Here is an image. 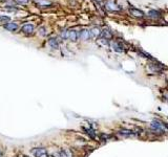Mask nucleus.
Returning a JSON list of instances; mask_svg holds the SVG:
<instances>
[{
    "instance_id": "f257e3e1",
    "label": "nucleus",
    "mask_w": 168,
    "mask_h": 157,
    "mask_svg": "<svg viewBox=\"0 0 168 157\" xmlns=\"http://www.w3.org/2000/svg\"><path fill=\"white\" fill-rule=\"evenodd\" d=\"M150 127H151V129H153L155 131H157V132H159V133H161V134L164 133L165 131H167L165 125H164L163 123H161V122H158V120H153V122H151Z\"/></svg>"
},
{
    "instance_id": "f03ea898",
    "label": "nucleus",
    "mask_w": 168,
    "mask_h": 157,
    "mask_svg": "<svg viewBox=\"0 0 168 157\" xmlns=\"http://www.w3.org/2000/svg\"><path fill=\"white\" fill-rule=\"evenodd\" d=\"M31 153L34 155V157H46L47 151L44 148H34L31 150Z\"/></svg>"
},
{
    "instance_id": "7ed1b4c3",
    "label": "nucleus",
    "mask_w": 168,
    "mask_h": 157,
    "mask_svg": "<svg viewBox=\"0 0 168 157\" xmlns=\"http://www.w3.org/2000/svg\"><path fill=\"white\" fill-rule=\"evenodd\" d=\"M105 8H107L108 10H110V12H118V10H121L120 6H118L117 4H115L111 0H108L107 2L105 3Z\"/></svg>"
},
{
    "instance_id": "20e7f679",
    "label": "nucleus",
    "mask_w": 168,
    "mask_h": 157,
    "mask_svg": "<svg viewBox=\"0 0 168 157\" xmlns=\"http://www.w3.org/2000/svg\"><path fill=\"white\" fill-rule=\"evenodd\" d=\"M34 31H35V26L32 25V24H25V25H23L22 28H21V31H22L24 35H31L34 33Z\"/></svg>"
},
{
    "instance_id": "39448f33",
    "label": "nucleus",
    "mask_w": 168,
    "mask_h": 157,
    "mask_svg": "<svg viewBox=\"0 0 168 157\" xmlns=\"http://www.w3.org/2000/svg\"><path fill=\"white\" fill-rule=\"evenodd\" d=\"M6 31H18L19 28V25L18 23H16V22H10V23H5L4 26H3Z\"/></svg>"
},
{
    "instance_id": "423d86ee",
    "label": "nucleus",
    "mask_w": 168,
    "mask_h": 157,
    "mask_svg": "<svg viewBox=\"0 0 168 157\" xmlns=\"http://www.w3.org/2000/svg\"><path fill=\"white\" fill-rule=\"evenodd\" d=\"M89 33H90V38H92V39H98L99 38V36L101 34H102V31H101V29L99 28V27H92L90 31H89Z\"/></svg>"
},
{
    "instance_id": "0eeeda50",
    "label": "nucleus",
    "mask_w": 168,
    "mask_h": 157,
    "mask_svg": "<svg viewBox=\"0 0 168 157\" xmlns=\"http://www.w3.org/2000/svg\"><path fill=\"white\" fill-rule=\"evenodd\" d=\"M119 134L122 136H124V137H134V136L136 135V132H134V131H131V130H127V129L120 130L119 131Z\"/></svg>"
},
{
    "instance_id": "6e6552de",
    "label": "nucleus",
    "mask_w": 168,
    "mask_h": 157,
    "mask_svg": "<svg viewBox=\"0 0 168 157\" xmlns=\"http://www.w3.org/2000/svg\"><path fill=\"white\" fill-rule=\"evenodd\" d=\"M78 33H77L75 29H71V31H68V39L71 40V42H76L78 40Z\"/></svg>"
},
{
    "instance_id": "1a4fd4ad",
    "label": "nucleus",
    "mask_w": 168,
    "mask_h": 157,
    "mask_svg": "<svg viewBox=\"0 0 168 157\" xmlns=\"http://www.w3.org/2000/svg\"><path fill=\"white\" fill-rule=\"evenodd\" d=\"M34 1L36 2V4H38L41 8H48L52 5V2L50 0H34Z\"/></svg>"
},
{
    "instance_id": "9d476101",
    "label": "nucleus",
    "mask_w": 168,
    "mask_h": 157,
    "mask_svg": "<svg viewBox=\"0 0 168 157\" xmlns=\"http://www.w3.org/2000/svg\"><path fill=\"white\" fill-rule=\"evenodd\" d=\"M129 13H130V15H132L134 17H136V18H142V17L144 16V13H143L142 10H136V8H130Z\"/></svg>"
},
{
    "instance_id": "9b49d317",
    "label": "nucleus",
    "mask_w": 168,
    "mask_h": 157,
    "mask_svg": "<svg viewBox=\"0 0 168 157\" xmlns=\"http://www.w3.org/2000/svg\"><path fill=\"white\" fill-rule=\"evenodd\" d=\"M79 37H80V39H82L83 41H86V40H88L89 38H90V33H89L88 29H83V31H80Z\"/></svg>"
},
{
    "instance_id": "f8f14e48",
    "label": "nucleus",
    "mask_w": 168,
    "mask_h": 157,
    "mask_svg": "<svg viewBox=\"0 0 168 157\" xmlns=\"http://www.w3.org/2000/svg\"><path fill=\"white\" fill-rule=\"evenodd\" d=\"M83 130L85 131V133L92 139H96L97 138V134H96V131L94 130L92 128H83Z\"/></svg>"
},
{
    "instance_id": "ddd939ff",
    "label": "nucleus",
    "mask_w": 168,
    "mask_h": 157,
    "mask_svg": "<svg viewBox=\"0 0 168 157\" xmlns=\"http://www.w3.org/2000/svg\"><path fill=\"white\" fill-rule=\"evenodd\" d=\"M48 45L52 47V49H58L59 48V42L56 38H50L48 39Z\"/></svg>"
},
{
    "instance_id": "4468645a",
    "label": "nucleus",
    "mask_w": 168,
    "mask_h": 157,
    "mask_svg": "<svg viewBox=\"0 0 168 157\" xmlns=\"http://www.w3.org/2000/svg\"><path fill=\"white\" fill-rule=\"evenodd\" d=\"M58 157H73L71 151L66 149H61L58 152Z\"/></svg>"
},
{
    "instance_id": "2eb2a0df",
    "label": "nucleus",
    "mask_w": 168,
    "mask_h": 157,
    "mask_svg": "<svg viewBox=\"0 0 168 157\" xmlns=\"http://www.w3.org/2000/svg\"><path fill=\"white\" fill-rule=\"evenodd\" d=\"M147 15H148V17L151 19H159L161 17L160 12H158V10H149Z\"/></svg>"
},
{
    "instance_id": "dca6fc26",
    "label": "nucleus",
    "mask_w": 168,
    "mask_h": 157,
    "mask_svg": "<svg viewBox=\"0 0 168 157\" xmlns=\"http://www.w3.org/2000/svg\"><path fill=\"white\" fill-rule=\"evenodd\" d=\"M113 50L115 51H117V52H122L123 51V46L119 43V42H113Z\"/></svg>"
},
{
    "instance_id": "f3484780",
    "label": "nucleus",
    "mask_w": 168,
    "mask_h": 157,
    "mask_svg": "<svg viewBox=\"0 0 168 157\" xmlns=\"http://www.w3.org/2000/svg\"><path fill=\"white\" fill-rule=\"evenodd\" d=\"M102 36H103V38H104V39L108 40V39H111V37H113V34H111V31H109L108 29H103Z\"/></svg>"
},
{
    "instance_id": "a211bd4d",
    "label": "nucleus",
    "mask_w": 168,
    "mask_h": 157,
    "mask_svg": "<svg viewBox=\"0 0 168 157\" xmlns=\"http://www.w3.org/2000/svg\"><path fill=\"white\" fill-rule=\"evenodd\" d=\"M149 68L153 72H159V71H161V69H162L160 64H158V65H155V64H149Z\"/></svg>"
},
{
    "instance_id": "6ab92c4d",
    "label": "nucleus",
    "mask_w": 168,
    "mask_h": 157,
    "mask_svg": "<svg viewBox=\"0 0 168 157\" xmlns=\"http://www.w3.org/2000/svg\"><path fill=\"white\" fill-rule=\"evenodd\" d=\"M10 21V17L8 16H0V22L1 23H8Z\"/></svg>"
},
{
    "instance_id": "aec40b11",
    "label": "nucleus",
    "mask_w": 168,
    "mask_h": 157,
    "mask_svg": "<svg viewBox=\"0 0 168 157\" xmlns=\"http://www.w3.org/2000/svg\"><path fill=\"white\" fill-rule=\"evenodd\" d=\"M61 38L64 40L68 39V31H63L62 33H61Z\"/></svg>"
},
{
    "instance_id": "412c9836",
    "label": "nucleus",
    "mask_w": 168,
    "mask_h": 157,
    "mask_svg": "<svg viewBox=\"0 0 168 157\" xmlns=\"http://www.w3.org/2000/svg\"><path fill=\"white\" fill-rule=\"evenodd\" d=\"M39 34L41 35V36H45V35H46V31H45L44 27H41V28L39 29Z\"/></svg>"
},
{
    "instance_id": "4be33fe9",
    "label": "nucleus",
    "mask_w": 168,
    "mask_h": 157,
    "mask_svg": "<svg viewBox=\"0 0 168 157\" xmlns=\"http://www.w3.org/2000/svg\"><path fill=\"white\" fill-rule=\"evenodd\" d=\"M18 3H20V4H26V3L29 2V0H16Z\"/></svg>"
},
{
    "instance_id": "5701e85b",
    "label": "nucleus",
    "mask_w": 168,
    "mask_h": 157,
    "mask_svg": "<svg viewBox=\"0 0 168 157\" xmlns=\"http://www.w3.org/2000/svg\"><path fill=\"white\" fill-rule=\"evenodd\" d=\"M164 125H165L166 129H167V131H168V123H165V124H164Z\"/></svg>"
},
{
    "instance_id": "b1692460",
    "label": "nucleus",
    "mask_w": 168,
    "mask_h": 157,
    "mask_svg": "<svg viewBox=\"0 0 168 157\" xmlns=\"http://www.w3.org/2000/svg\"><path fill=\"white\" fill-rule=\"evenodd\" d=\"M96 1H97V2H101V1H102V0H96Z\"/></svg>"
},
{
    "instance_id": "393cba45",
    "label": "nucleus",
    "mask_w": 168,
    "mask_h": 157,
    "mask_svg": "<svg viewBox=\"0 0 168 157\" xmlns=\"http://www.w3.org/2000/svg\"><path fill=\"white\" fill-rule=\"evenodd\" d=\"M0 157H1V151H0Z\"/></svg>"
},
{
    "instance_id": "a878e982",
    "label": "nucleus",
    "mask_w": 168,
    "mask_h": 157,
    "mask_svg": "<svg viewBox=\"0 0 168 157\" xmlns=\"http://www.w3.org/2000/svg\"><path fill=\"white\" fill-rule=\"evenodd\" d=\"M24 157H29V156H24Z\"/></svg>"
}]
</instances>
